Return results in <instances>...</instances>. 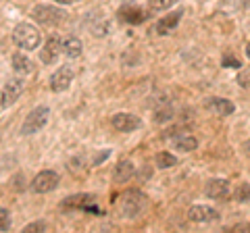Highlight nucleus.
Wrapping results in <instances>:
<instances>
[{"label":"nucleus","instance_id":"obj_21","mask_svg":"<svg viewBox=\"0 0 250 233\" xmlns=\"http://www.w3.org/2000/svg\"><path fill=\"white\" fill-rule=\"evenodd\" d=\"M175 4V0H148V11L150 13H161L167 11Z\"/></svg>","mask_w":250,"mask_h":233},{"label":"nucleus","instance_id":"obj_28","mask_svg":"<svg viewBox=\"0 0 250 233\" xmlns=\"http://www.w3.org/2000/svg\"><path fill=\"white\" fill-rule=\"evenodd\" d=\"M54 2H59V4H73V2H77V0H54Z\"/></svg>","mask_w":250,"mask_h":233},{"label":"nucleus","instance_id":"obj_13","mask_svg":"<svg viewBox=\"0 0 250 233\" xmlns=\"http://www.w3.org/2000/svg\"><path fill=\"white\" fill-rule=\"evenodd\" d=\"M182 15H184V11H175L171 15H165V17L159 19V23L154 25V32L159 36H167L169 32H173L175 25L179 23V19H182Z\"/></svg>","mask_w":250,"mask_h":233},{"label":"nucleus","instance_id":"obj_9","mask_svg":"<svg viewBox=\"0 0 250 233\" xmlns=\"http://www.w3.org/2000/svg\"><path fill=\"white\" fill-rule=\"evenodd\" d=\"M62 52V42L59 40V38H50L48 42L44 44V48L40 52V60L44 65H52L59 60V54Z\"/></svg>","mask_w":250,"mask_h":233},{"label":"nucleus","instance_id":"obj_14","mask_svg":"<svg viewBox=\"0 0 250 233\" xmlns=\"http://www.w3.org/2000/svg\"><path fill=\"white\" fill-rule=\"evenodd\" d=\"M210 113H215L219 116H228L233 113V102H229V100H225V98H208L207 100V104H205Z\"/></svg>","mask_w":250,"mask_h":233},{"label":"nucleus","instance_id":"obj_27","mask_svg":"<svg viewBox=\"0 0 250 233\" xmlns=\"http://www.w3.org/2000/svg\"><path fill=\"white\" fill-rule=\"evenodd\" d=\"M240 229L250 231V225H236V227H231V231H240Z\"/></svg>","mask_w":250,"mask_h":233},{"label":"nucleus","instance_id":"obj_25","mask_svg":"<svg viewBox=\"0 0 250 233\" xmlns=\"http://www.w3.org/2000/svg\"><path fill=\"white\" fill-rule=\"evenodd\" d=\"M38 229H46V223L44 221H38V223H31V225H27L25 227V231H38Z\"/></svg>","mask_w":250,"mask_h":233},{"label":"nucleus","instance_id":"obj_6","mask_svg":"<svg viewBox=\"0 0 250 233\" xmlns=\"http://www.w3.org/2000/svg\"><path fill=\"white\" fill-rule=\"evenodd\" d=\"M73 81V67H61L57 73L50 77V90L52 92H65Z\"/></svg>","mask_w":250,"mask_h":233},{"label":"nucleus","instance_id":"obj_17","mask_svg":"<svg viewBox=\"0 0 250 233\" xmlns=\"http://www.w3.org/2000/svg\"><path fill=\"white\" fill-rule=\"evenodd\" d=\"M62 52L67 58H80L82 57V40L80 38H67L62 42Z\"/></svg>","mask_w":250,"mask_h":233},{"label":"nucleus","instance_id":"obj_24","mask_svg":"<svg viewBox=\"0 0 250 233\" xmlns=\"http://www.w3.org/2000/svg\"><path fill=\"white\" fill-rule=\"evenodd\" d=\"M223 67H233V69H238V67H242V63L238 58H233L231 54H228V57H223Z\"/></svg>","mask_w":250,"mask_h":233},{"label":"nucleus","instance_id":"obj_15","mask_svg":"<svg viewBox=\"0 0 250 233\" xmlns=\"http://www.w3.org/2000/svg\"><path fill=\"white\" fill-rule=\"evenodd\" d=\"M148 15L140 9V6H125V9L119 11V19L123 23H131V25H138V23H142Z\"/></svg>","mask_w":250,"mask_h":233},{"label":"nucleus","instance_id":"obj_23","mask_svg":"<svg viewBox=\"0 0 250 233\" xmlns=\"http://www.w3.org/2000/svg\"><path fill=\"white\" fill-rule=\"evenodd\" d=\"M11 227V216H9V211L0 208V231H9Z\"/></svg>","mask_w":250,"mask_h":233},{"label":"nucleus","instance_id":"obj_29","mask_svg":"<svg viewBox=\"0 0 250 233\" xmlns=\"http://www.w3.org/2000/svg\"><path fill=\"white\" fill-rule=\"evenodd\" d=\"M246 54H248V58H250V42H248V46H246Z\"/></svg>","mask_w":250,"mask_h":233},{"label":"nucleus","instance_id":"obj_26","mask_svg":"<svg viewBox=\"0 0 250 233\" xmlns=\"http://www.w3.org/2000/svg\"><path fill=\"white\" fill-rule=\"evenodd\" d=\"M238 81H240V85H250V71H246L244 75L240 73V77H238Z\"/></svg>","mask_w":250,"mask_h":233},{"label":"nucleus","instance_id":"obj_20","mask_svg":"<svg viewBox=\"0 0 250 233\" xmlns=\"http://www.w3.org/2000/svg\"><path fill=\"white\" fill-rule=\"evenodd\" d=\"M177 165V160L173 154H169V152H159L156 154V167L159 169H169V167H175Z\"/></svg>","mask_w":250,"mask_h":233},{"label":"nucleus","instance_id":"obj_30","mask_svg":"<svg viewBox=\"0 0 250 233\" xmlns=\"http://www.w3.org/2000/svg\"><path fill=\"white\" fill-rule=\"evenodd\" d=\"M246 148H248V152H250V139H248V142H246Z\"/></svg>","mask_w":250,"mask_h":233},{"label":"nucleus","instance_id":"obj_1","mask_svg":"<svg viewBox=\"0 0 250 233\" xmlns=\"http://www.w3.org/2000/svg\"><path fill=\"white\" fill-rule=\"evenodd\" d=\"M13 40L23 50H36L40 44V32L31 23H19L13 32Z\"/></svg>","mask_w":250,"mask_h":233},{"label":"nucleus","instance_id":"obj_12","mask_svg":"<svg viewBox=\"0 0 250 233\" xmlns=\"http://www.w3.org/2000/svg\"><path fill=\"white\" fill-rule=\"evenodd\" d=\"M205 192H207V196L213 198V200H225L229 194V183L225 179H210L207 183Z\"/></svg>","mask_w":250,"mask_h":233},{"label":"nucleus","instance_id":"obj_16","mask_svg":"<svg viewBox=\"0 0 250 233\" xmlns=\"http://www.w3.org/2000/svg\"><path fill=\"white\" fill-rule=\"evenodd\" d=\"M131 175H134V165H131L129 160H119L115 167V173H113V179L117 183H125L131 179Z\"/></svg>","mask_w":250,"mask_h":233},{"label":"nucleus","instance_id":"obj_8","mask_svg":"<svg viewBox=\"0 0 250 233\" xmlns=\"http://www.w3.org/2000/svg\"><path fill=\"white\" fill-rule=\"evenodd\" d=\"M140 125H142V121H140L136 115H131V113H117L113 116V127L117 131H123V134L136 131Z\"/></svg>","mask_w":250,"mask_h":233},{"label":"nucleus","instance_id":"obj_3","mask_svg":"<svg viewBox=\"0 0 250 233\" xmlns=\"http://www.w3.org/2000/svg\"><path fill=\"white\" fill-rule=\"evenodd\" d=\"M46 121H48V108H46V106H38V108H34V111L27 115L25 123H23L21 134H23V136L36 134V131H40V129L46 125Z\"/></svg>","mask_w":250,"mask_h":233},{"label":"nucleus","instance_id":"obj_31","mask_svg":"<svg viewBox=\"0 0 250 233\" xmlns=\"http://www.w3.org/2000/svg\"><path fill=\"white\" fill-rule=\"evenodd\" d=\"M202 2H207V0H202Z\"/></svg>","mask_w":250,"mask_h":233},{"label":"nucleus","instance_id":"obj_2","mask_svg":"<svg viewBox=\"0 0 250 233\" xmlns=\"http://www.w3.org/2000/svg\"><path fill=\"white\" fill-rule=\"evenodd\" d=\"M142 206H144V194H140L136 190L125 192L119 198V202H117V208H119V213L123 216H136Z\"/></svg>","mask_w":250,"mask_h":233},{"label":"nucleus","instance_id":"obj_10","mask_svg":"<svg viewBox=\"0 0 250 233\" xmlns=\"http://www.w3.org/2000/svg\"><path fill=\"white\" fill-rule=\"evenodd\" d=\"M188 219L194 221V223H208V221H217L219 219V213L210 206H192L188 211Z\"/></svg>","mask_w":250,"mask_h":233},{"label":"nucleus","instance_id":"obj_22","mask_svg":"<svg viewBox=\"0 0 250 233\" xmlns=\"http://www.w3.org/2000/svg\"><path fill=\"white\" fill-rule=\"evenodd\" d=\"M233 198H236L238 202H248L250 200V183L238 185V190H236V194H233Z\"/></svg>","mask_w":250,"mask_h":233},{"label":"nucleus","instance_id":"obj_11","mask_svg":"<svg viewBox=\"0 0 250 233\" xmlns=\"http://www.w3.org/2000/svg\"><path fill=\"white\" fill-rule=\"evenodd\" d=\"M96 206V198L90 196V194H77V196H71L62 202V208H82V211H94Z\"/></svg>","mask_w":250,"mask_h":233},{"label":"nucleus","instance_id":"obj_18","mask_svg":"<svg viewBox=\"0 0 250 233\" xmlns=\"http://www.w3.org/2000/svg\"><path fill=\"white\" fill-rule=\"evenodd\" d=\"M175 146L179 150H184V152H190V150H196L198 148V139L194 137V136H188V134H179L175 137Z\"/></svg>","mask_w":250,"mask_h":233},{"label":"nucleus","instance_id":"obj_4","mask_svg":"<svg viewBox=\"0 0 250 233\" xmlns=\"http://www.w3.org/2000/svg\"><path fill=\"white\" fill-rule=\"evenodd\" d=\"M34 19L42 25H59V23L65 19V13L57 6H48V4H42V6H36L34 9Z\"/></svg>","mask_w":250,"mask_h":233},{"label":"nucleus","instance_id":"obj_19","mask_svg":"<svg viewBox=\"0 0 250 233\" xmlns=\"http://www.w3.org/2000/svg\"><path fill=\"white\" fill-rule=\"evenodd\" d=\"M13 69L17 73H21V75H25V73H31V60L25 57V54H15L13 57Z\"/></svg>","mask_w":250,"mask_h":233},{"label":"nucleus","instance_id":"obj_7","mask_svg":"<svg viewBox=\"0 0 250 233\" xmlns=\"http://www.w3.org/2000/svg\"><path fill=\"white\" fill-rule=\"evenodd\" d=\"M23 88H25V83H23L21 79H11L9 83H6L4 90H2V98H0L2 108H9L11 104L17 102V98L23 94Z\"/></svg>","mask_w":250,"mask_h":233},{"label":"nucleus","instance_id":"obj_5","mask_svg":"<svg viewBox=\"0 0 250 233\" xmlns=\"http://www.w3.org/2000/svg\"><path fill=\"white\" fill-rule=\"evenodd\" d=\"M59 185V175L54 171H42L36 175V179L31 181V190L36 194H48Z\"/></svg>","mask_w":250,"mask_h":233}]
</instances>
